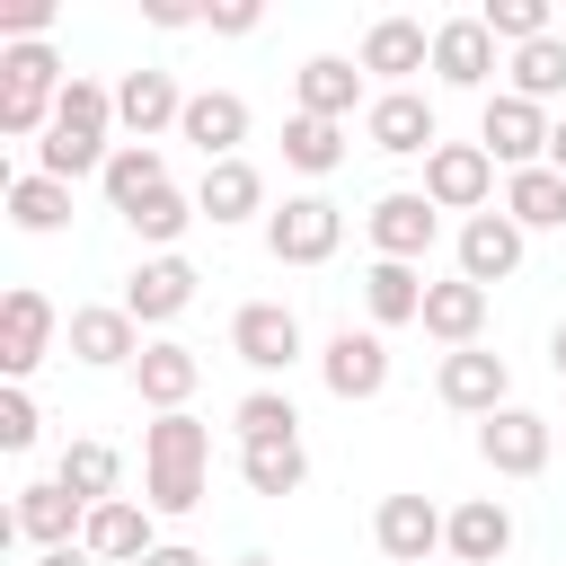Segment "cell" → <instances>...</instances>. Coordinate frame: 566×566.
I'll return each instance as SVG.
<instances>
[{
	"label": "cell",
	"mask_w": 566,
	"mask_h": 566,
	"mask_svg": "<svg viewBox=\"0 0 566 566\" xmlns=\"http://www.w3.org/2000/svg\"><path fill=\"white\" fill-rule=\"evenodd\" d=\"M195 212H203L212 230H230V221H256V212H265V177H256V159H221V168H203V186H195Z\"/></svg>",
	"instance_id": "d4e9b609"
},
{
	"label": "cell",
	"mask_w": 566,
	"mask_h": 566,
	"mask_svg": "<svg viewBox=\"0 0 566 566\" xmlns=\"http://www.w3.org/2000/svg\"><path fill=\"white\" fill-rule=\"evenodd\" d=\"M177 133L203 150V168H221V159H239V142H248V97H239V88H195Z\"/></svg>",
	"instance_id": "ac0fdd59"
},
{
	"label": "cell",
	"mask_w": 566,
	"mask_h": 566,
	"mask_svg": "<svg viewBox=\"0 0 566 566\" xmlns=\"http://www.w3.org/2000/svg\"><path fill=\"white\" fill-rule=\"evenodd\" d=\"M230 433H239V442H292V433H301V407H292L283 389H248V398L230 407Z\"/></svg>",
	"instance_id": "8d00e7d4"
},
{
	"label": "cell",
	"mask_w": 566,
	"mask_h": 566,
	"mask_svg": "<svg viewBox=\"0 0 566 566\" xmlns=\"http://www.w3.org/2000/svg\"><path fill=\"white\" fill-rule=\"evenodd\" d=\"M548 168L566 177V115H557V133H548Z\"/></svg>",
	"instance_id": "bcb514c9"
},
{
	"label": "cell",
	"mask_w": 566,
	"mask_h": 566,
	"mask_svg": "<svg viewBox=\"0 0 566 566\" xmlns=\"http://www.w3.org/2000/svg\"><path fill=\"white\" fill-rule=\"evenodd\" d=\"M80 548L97 557V566H142L159 539H150V504H133V495H115V504H97L88 513V531H80Z\"/></svg>",
	"instance_id": "603a6c76"
},
{
	"label": "cell",
	"mask_w": 566,
	"mask_h": 566,
	"mask_svg": "<svg viewBox=\"0 0 566 566\" xmlns=\"http://www.w3.org/2000/svg\"><path fill=\"white\" fill-rule=\"evenodd\" d=\"M504 71H513V97H531V106L566 97V35H539V44H522Z\"/></svg>",
	"instance_id": "d590c367"
},
{
	"label": "cell",
	"mask_w": 566,
	"mask_h": 566,
	"mask_svg": "<svg viewBox=\"0 0 566 566\" xmlns=\"http://www.w3.org/2000/svg\"><path fill=\"white\" fill-rule=\"evenodd\" d=\"M363 230H371V248L389 256V265H424V248H433V230H442V212L424 203V195H380L371 212H363Z\"/></svg>",
	"instance_id": "5bb4252c"
},
{
	"label": "cell",
	"mask_w": 566,
	"mask_h": 566,
	"mask_svg": "<svg viewBox=\"0 0 566 566\" xmlns=\"http://www.w3.org/2000/svg\"><path fill=\"white\" fill-rule=\"evenodd\" d=\"M203 27L212 35H256V0H221V9H203Z\"/></svg>",
	"instance_id": "7bdbcfd3"
},
{
	"label": "cell",
	"mask_w": 566,
	"mask_h": 566,
	"mask_svg": "<svg viewBox=\"0 0 566 566\" xmlns=\"http://www.w3.org/2000/svg\"><path fill=\"white\" fill-rule=\"evenodd\" d=\"M9 221H18L27 239H53V230L71 221V186H62V177H18V186H9Z\"/></svg>",
	"instance_id": "e575fe53"
},
{
	"label": "cell",
	"mask_w": 566,
	"mask_h": 566,
	"mask_svg": "<svg viewBox=\"0 0 566 566\" xmlns=\"http://www.w3.org/2000/svg\"><path fill=\"white\" fill-rule=\"evenodd\" d=\"M0 133H9V142L53 133V97H44V88H0Z\"/></svg>",
	"instance_id": "60d3db41"
},
{
	"label": "cell",
	"mask_w": 566,
	"mask_h": 566,
	"mask_svg": "<svg viewBox=\"0 0 566 566\" xmlns=\"http://www.w3.org/2000/svg\"><path fill=\"white\" fill-rule=\"evenodd\" d=\"M433 80H442V88H486V80H495V35H486V18H442V27H433Z\"/></svg>",
	"instance_id": "7402d4cb"
},
{
	"label": "cell",
	"mask_w": 566,
	"mask_h": 566,
	"mask_svg": "<svg viewBox=\"0 0 566 566\" xmlns=\"http://www.w3.org/2000/svg\"><path fill=\"white\" fill-rule=\"evenodd\" d=\"M486 195H495V159L478 150V142H442L433 159H424V203L433 212H486Z\"/></svg>",
	"instance_id": "30bf717a"
},
{
	"label": "cell",
	"mask_w": 566,
	"mask_h": 566,
	"mask_svg": "<svg viewBox=\"0 0 566 566\" xmlns=\"http://www.w3.org/2000/svg\"><path fill=\"white\" fill-rule=\"evenodd\" d=\"M0 88H44V97H62L71 71H62L53 44H0Z\"/></svg>",
	"instance_id": "74e56055"
},
{
	"label": "cell",
	"mask_w": 566,
	"mask_h": 566,
	"mask_svg": "<svg viewBox=\"0 0 566 566\" xmlns=\"http://www.w3.org/2000/svg\"><path fill=\"white\" fill-rule=\"evenodd\" d=\"M195 283H203V274H195L186 256H142V265L124 274V310H133L142 327H168V318L195 301Z\"/></svg>",
	"instance_id": "d6986e66"
},
{
	"label": "cell",
	"mask_w": 566,
	"mask_h": 566,
	"mask_svg": "<svg viewBox=\"0 0 566 566\" xmlns=\"http://www.w3.org/2000/svg\"><path fill=\"white\" fill-rule=\"evenodd\" d=\"M142 566H212V557H203V548H177V539H159Z\"/></svg>",
	"instance_id": "ee69618b"
},
{
	"label": "cell",
	"mask_w": 566,
	"mask_h": 566,
	"mask_svg": "<svg viewBox=\"0 0 566 566\" xmlns=\"http://www.w3.org/2000/svg\"><path fill=\"white\" fill-rule=\"evenodd\" d=\"M424 274L416 265H389V256H371L363 265V310H371V327H416L424 318Z\"/></svg>",
	"instance_id": "4316f807"
},
{
	"label": "cell",
	"mask_w": 566,
	"mask_h": 566,
	"mask_svg": "<svg viewBox=\"0 0 566 566\" xmlns=\"http://www.w3.org/2000/svg\"><path fill=\"white\" fill-rule=\"evenodd\" d=\"M53 478H62V486H71V495L97 513V504H115V478H124V460H115L106 442H71V451L53 460Z\"/></svg>",
	"instance_id": "836d02e7"
},
{
	"label": "cell",
	"mask_w": 566,
	"mask_h": 566,
	"mask_svg": "<svg viewBox=\"0 0 566 566\" xmlns=\"http://www.w3.org/2000/svg\"><path fill=\"white\" fill-rule=\"evenodd\" d=\"M363 142L380 159H433L442 150V124H433V97L424 88H380L363 106Z\"/></svg>",
	"instance_id": "3957f363"
},
{
	"label": "cell",
	"mask_w": 566,
	"mask_h": 566,
	"mask_svg": "<svg viewBox=\"0 0 566 566\" xmlns=\"http://www.w3.org/2000/svg\"><path fill=\"white\" fill-rule=\"evenodd\" d=\"M71 354L88 371H133L142 363V318L124 301H88V310H71Z\"/></svg>",
	"instance_id": "7c38bea8"
},
{
	"label": "cell",
	"mask_w": 566,
	"mask_h": 566,
	"mask_svg": "<svg viewBox=\"0 0 566 566\" xmlns=\"http://www.w3.org/2000/svg\"><path fill=\"white\" fill-rule=\"evenodd\" d=\"M115 88L106 80H88V71H71V88L53 97V133L35 142V177H106V159H115Z\"/></svg>",
	"instance_id": "6da1fadb"
},
{
	"label": "cell",
	"mask_w": 566,
	"mask_h": 566,
	"mask_svg": "<svg viewBox=\"0 0 566 566\" xmlns=\"http://www.w3.org/2000/svg\"><path fill=\"white\" fill-rule=\"evenodd\" d=\"M230 566H274V557H256V548H248V557H230Z\"/></svg>",
	"instance_id": "c3c4849f"
},
{
	"label": "cell",
	"mask_w": 566,
	"mask_h": 566,
	"mask_svg": "<svg viewBox=\"0 0 566 566\" xmlns=\"http://www.w3.org/2000/svg\"><path fill=\"white\" fill-rule=\"evenodd\" d=\"M142 504L150 513H195L203 504V469H142Z\"/></svg>",
	"instance_id": "ab89813d"
},
{
	"label": "cell",
	"mask_w": 566,
	"mask_h": 566,
	"mask_svg": "<svg viewBox=\"0 0 566 566\" xmlns=\"http://www.w3.org/2000/svg\"><path fill=\"white\" fill-rule=\"evenodd\" d=\"M35 566H97V557H88V548H44Z\"/></svg>",
	"instance_id": "f6af8a7d"
},
{
	"label": "cell",
	"mask_w": 566,
	"mask_h": 566,
	"mask_svg": "<svg viewBox=\"0 0 566 566\" xmlns=\"http://www.w3.org/2000/svg\"><path fill=\"white\" fill-rule=\"evenodd\" d=\"M416 327H424L433 345H451V354H460V345H478V336H486V292H478L469 274H451V283H433V292H424V318H416Z\"/></svg>",
	"instance_id": "484cf974"
},
{
	"label": "cell",
	"mask_w": 566,
	"mask_h": 566,
	"mask_svg": "<svg viewBox=\"0 0 566 566\" xmlns=\"http://www.w3.org/2000/svg\"><path fill=\"white\" fill-rule=\"evenodd\" d=\"M44 345H53V301H44L35 283H18V292L0 301V371L27 380V371L44 363Z\"/></svg>",
	"instance_id": "ffe728a7"
},
{
	"label": "cell",
	"mask_w": 566,
	"mask_h": 566,
	"mask_svg": "<svg viewBox=\"0 0 566 566\" xmlns=\"http://www.w3.org/2000/svg\"><path fill=\"white\" fill-rule=\"evenodd\" d=\"M442 548H451L460 566H495V557L513 548V513H504V495H469V504H451Z\"/></svg>",
	"instance_id": "cb8c5ba5"
},
{
	"label": "cell",
	"mask_w": 566,
	"mask_h": 566,
	"mask_svg": "<svg viewBox=\"0 0 566 566\" xmlns=\"http://www.w3.org/2000/svg\"><path fill=\"white\" fill-rule=\"evenodd\" d=\"M504 212H513L522 230H566V177H557V168L504 177Z\"/></svg>",
	"instance_id": "1f68e13d"
},
{
	"label": "cell",
	"mask_w": 566,
	"mask_h": 566,
	"mask_svg": "<svg viewBox=\"0 0 566 566\" xmlns=\"http://www.w3.org/2000/svg\"><path fill=\"white\" fill-rule=\"evenodd\" d=\"M442 531H451V513H442L433 495H380V513H371V539H380V557H398V566H424V557L442 548Z\"/></svg>",
	"instance_id": "4fadbf2b"
},
{
	"label": "cell",
	"mask_w": 566,
	"mask_h": 566,
	"mask_svg": "<svg viewBox=\"0 0 566 566\" xmlns=\"http://www.w3.org/2000/svg\"><path fill=\"white\" fill-rule=\"evenodd\" d=\"M478 18H486V35H495V44H513V53H522V44H539V35H557V27H548V0H486Z\"/></svg>",
	"instance_id": "f35d334b"
},
{
	"label": "cell",
	"mask_w": 566,
	"mask_h": 566,
	"mask_svg": "<svg viewBox=\"0 0 566 566\" xmlns=\"http://www.w3.org/2000/svg\"><path fill=\"white\" fill-rule=\"evenodd\" d=\"M548 106H531V97H513V88H486V106H478V150L504 168V177H522V168H548Z\"/></svg>",
	"instance_id": "7a4b0ae2"
},
{
	"label": "cell",
	"mask_w": 566,
	"mask_h": 566,
	"mask_svg": "<svg viewBox=\"0 0 566 566\" xmlns=\"http://www.w3.org/2000/svg\"><path fill=\"white\" fill-rule=\"evenodd\" d=\"M124 221H133V239H142L150 256H177V239H186V230H195L203 212H195V195H177V186H159V195H150V203H133Z\"/></svg>",
	"instance_id": "4dcf8cb0"
},
{
	"label": "cell",
	"mask_w": 566,
	"mask_h": 566,
	"mask_svg": "<svg viewBox=\"0 0 566 566\" xmlns=\"http://www.w3.org/2000/svg\"><path fill=\"white\" fill-rule=\"evenodd\" d=\"M345 239V212L327 195H283V212H265V248L274 265H327Z\"/></svg>",
	"instance_id": "5b68a950"
},
{
	"label": "cell",
	"mask_w": 566,
	"mask_h": 566,
	"mask_svg": "<svg viewBox=\"0 0 566 566\" xmlns=\"http://www.w3.org/2000/svg\"><path fill=\"white\" fill-rule=\"evenodd\" d=\"M292 97H301V115H327V124H354V106H371L363 97V62H345V53H310L292 71Z\"/></svg>",
	"instance_id": "2e32d148"
},
{
	"label": "cell",
	"mask_w": 566,
	"mask_h": 566,
	"mask_svg": "<svg viewBox=\"0 0 566 566\" xmlns=\"http://www.w3.org/2000/svg\"><path fill=\"white\" fill-rule=\"evenodd\" d=\"M106 203L115 212H133V203H150L159 186H168V159H159V142H115V159H106Z\"/></svg>",
	"instance_id": "f546056e"
},
{
	"label": "cell",
	"mask_w": 566,
	"mask_h": 566,
	"mask_svg": "<svg viewBox=\"0 0 566 566\" xmlns=\"http://www.w3.org/2000/svg\"><path fill=\"white\" fill-rule=\"evenodd\" d=\"M142 469H212V424L203 416H150L142 424Z\"/></svg>",
	"instance_id": "83f0119b"
},
{
	"label": "cell",
	"mask_w": 566,
	"mask_h": 566,
	"mask_svg": "<svg viewBox=\"0 0 566 566\" xmlns=\"http://www.w3.org/2000/svg\"><path fill=\"white\" fill-rule=\"evenodd\" d=\"M283 168H301V177L345 168V124H327V115H292V124H283Z\"/></svg>",
	"instance_id": "d6a6232c"
},
{
	"label": "cell",
	"mask_w": 566,
	"mask_h": 566,
	"mask_svg": "<svg viewBox=\"0 0 566 566\" xmlns=\"http://www.w3.org/2000/svg\"><path fill=\"white\" fill-rule=\"evenodd\" d=\"M35 424H44V416H35V398L9 380V389H0V451H35Z\"/></svg>",
	"instance_id": "b9f144b4"
},
{
	"label": "cell",
	"mask_w": 566,
	"mask_h": 566,
	"mask_svg": "<svg viewBox=\"0 0 566 566\" xmlns=\"http://www.w3.org/2000/svg\"><path fill=\"white\" fill-rule=\"evenodd\" d=\"M195 380H203V354H195V345H177V336L142 345V363H133V389H142V407H150V416H177V407L195 398Z\"/></svg>",
	"instance_id": "44dd1931"
},
{
	"label": "cell",
	"mask_w": 566,
	"mask_h": 566,
	"mask_svg": "<svg viewBox=\"0 0 566 566\" xmlns=\"http://www.w3.org/2000/svg\"><path fill=\"white\" fill-rule=\"evenodd\" d=\"M548 363H557V380H566V318H557V336H548Z\"/></svg>",
	"instance_id": "7dc6e473"
},
{
	"label": "cell",
	"mask_w": 566,
	"mask_h": 566,
	"mask_svg": "<svg viewBox=\"0 0 566 566\" xmlns=\"http://www.w3.org/2000/svg\"><path fill=\"white\" fill-rule=\"evenodd\" d=\"M80 531H88V504H80L62 478L18 486V504L0 513V539H35V557H44V548H80Z\"/></svg>",
	"instance_id": "277c9868"
},
{
	"label": "cell",
	"mask_w": 566,
	"mask_h": 566,
	"mask_svg": "<svg viewBox=\"0 0 566 566\" xmlns=\"http://www.w3.org/2000/svg\"><path fill=\"white\" fill-rule=\"evenodd\" d=\"M354 62H363V71H380L389 88H407L416 71H433V27H424V18H371Z\"/></svg>",
	"instance_id": "9a60e30c"
},
{
	"label": "cell",
	"mask_w": 566,
	"mask_h": 566,
	"mask_svg": "<svg viewBox=\"0 0 566 566\" xmlns=\"http://www.w3.org/2000/svg\"><path fill=\"white\" fill-rule=\"evenodd\" d=\"M239 478H248V495H301L310 486V451H301V433L292 442H239Z\"/></svg>",
	"instance_id": "f1b7e54d"
},
{
	"label": "cell",
	"mask_w": 566,
	"mask_h": 566,
	"mask_svg": "<svg viewBox=\"0 0 566 566\" xmlns=\"http://www.w3.org/2000/svg\"><path fill=\"white\" fill-rule=\"evenodd\" d=\"M522 248H531V230L495 203V212H478V221H460V274L478 283V292H495V283H513L522 274Z\"/></svg>",
	"instance_id": "8fae6325"
},
{
	"label": "cell",
	"mask_w": 566,
	"mask_h": 566,
	"mask_svg": "<svg viewBox=\"0 0 566 566\" xmlns=\"http://www.w3.org/2000/svg\"><path fill=\"white\" fill-rule=\"evenodd\" d=\"M548 451H557V424L531 416V407H495V416L478 424V460H486L495 478H539Z\"/></svg>",
	"instance_id": "9c48e42d"
},
{
	"label": "cell",
	"mask_w": 566,
	"mask_h": 566,
	"mask_svg": "<svg viewBox=\"0 0 566 566\" xmlns=\"http://www.w3.org/2000/svg\"><path fill=\"white\" fill-rule=\"evenodd\" d=\"M230 354L274 389V371H292V363L310 354V336H301V318H292L283 301H248V310L230 318Z\"/></svg>",
	"instance_id": "8992f818"
},
{
	"label": "cell",
	"mask_w": 566,
	"mask_h": 566,
	"mask_svg": "<svg viewBox=\"0 0 566 566\" xmlns=\"http://www.w3.org/2000/svg\"><path fill=\"white\" fill-rule=\"evenodd\" d=\"M318 380H327V398H345V407L380 398V389H389V336H380V327H336V336L318 345Z\"/></svg>",
	"instance_id": "52a82bcc"
},
{
	"label": "cell",
	"mask_w": 566,
	"mask_h": 566,
	"mask_svg": "<svg viewBox=\"0 0 566 566\" xmlns=\"http://www.w3.org/2000/svg\"><path fill=\"white\" fill-rule=\"evenodd\" d=\"M433 398L451 407V416H495V407H513V371H504V354H486V345H460V354H442V371H433Z\"/></svg>",
	"instance_id": "ba28073f"
},
{
	"label": "cell",
	"mask_w": 566,
	"mask_h": 566,
	"mask_svg": "<svg viewBox=\"0 0 566 566\" xmlns=\"http://www.w3.org/2000/svg\"><path fill=\"white\" fill-rule=\"evenodd\" d=\"M115 124H124L133 142H159L168 124H186V88H177L168 71H124V80H115Z\"/></svg>",
	"instance_id": "e0dca14e"
}]
</instances>
